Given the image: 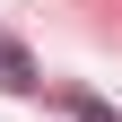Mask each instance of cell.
<instances>
[{
    "label": "cell",
    "mask_w": 122,
    "mask_h": 122,
    "mask_svg": "<svg viewBox=\"0 0 122 122\" xmlns=\"http://www.w3.org/2000/svg\"><path fill=\"white\" fill-rule=\"evenodd\" d=\"M0 87H9V96H26V87H35V52H26L18 35H0Z\"/></svg>",
    "instance_id": "cell-1"
},
{
    "label": "cell",
    "mask_w": 122,
    "mask_h": 122,
    "mask_svg": "<svg viewBox=\"0 0 122 122\" xmlns=\"http://www.w3.org/2000/svg\"><path fill=\"white\" fill-rule=\"evenodd\" d=\"M70 122H113V105H96V96H70Z\"/></svg>",
    "instance_id": "cell-2"
}]
</instances>
